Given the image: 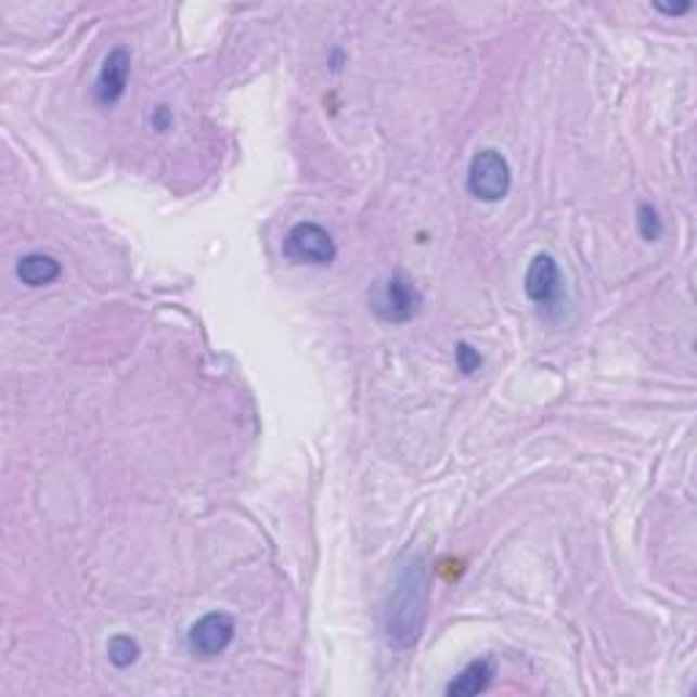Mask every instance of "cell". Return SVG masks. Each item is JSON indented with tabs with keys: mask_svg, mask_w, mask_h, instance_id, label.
I'll use <instances>...</instances> for the list:
<instances>
[{
	"mask_svg": "<svg viewBox=\"0 0 697 697\" xmlns=\"http://www.w3.org/2000/svg\"><path fill=\"white\" fill-rule=\"evenodd\" d=\"M430 605V567L423 553H409L398 569L385 603V637L392 648L406 651L423 635Z\"/></svg>",
	"mask_w": 697,
	"mask_h": 697,
	"instance_id": "obj_1",
	"label": "cell"
},
{
	"mask_svg": "<svg viewBox=\"0 0 697 697\" xmlns=\"http://www.w3.org/2000/svg\"><path fill=\"white\" fill-rule=\"evenodd\" d=\"M369 297L371 311H374L382 322L392 324L409 322V319L420 311V302H423V295L417 292V286L403 273H392L387 275V279L376 281V284L371 286Z\"/></svg>",
	"mask_w": 697,
	"mask_h": 697,
	"instance_id": "obj_2",
	"label": "cell"
},
{
	"mask_svg": "<svg viewBox=\"0 0 697 697\" xmlns=\"http://www.w3.org/2000/svg\"><path fill=\"white\" fill-rule=\"evenodd\" d=\"M466 185H469V194L477 196V199L502 202L509 194V185H513L509 162L493 147H486V151H480L472 158Z\"/></svg>",
	"mask_w": 697,
	"mask_h": 697,
	"instance_id": "obj_3",
	"label": "cell"
},
{
	"mask_svg": "<svg viewBox=\"0 0 697 697\" xmlns=\"http://www.w3.org/2000/svg\"><path fill=\"white\" fill-rule=\"evenodd\" d=\"M338 254L333 235L327 229L313 221H300L286 232L284 237V257L295 264H313L324 268Z\"/></svg>",
	"mask_w": 697,
	"mask_h": 697,
	"instance_id": "obj_4",
	"label": "cell"
},
{
	"mask_svg": "<svg viewBox=\"0 0 697 697\" xmlns=\"http://www.w3.org/2000/svg\"><path fill=\"white\" fill-rule=\"evenodd\" d=\"M235 641V619L229 614H207L191 627L189 632V651L199 659H212L229 648Z\"/></svg>",
	"mask_w": 697,
	"mask_h": 697,
	"instance_id": "obj_5",
	"label": "cell"
},
{
	"mask_svg": "<svg viewBox=\"0 0 697 697\" xmlns=\"http://www.w3.org/2000/svg\"><path fill=\"white\" fill-rule=\"evenodd\" d=\"M129 74H131V55L124 47H115L109 55L101 63L99 79H95V101L101 106L118 104L124 99L126 88H129Z\"/></svg>",
	"mask_w": 697,
	"mask_h": 697,
	"instance_id": "obj_6",
	"label": "cell"
},
{
	"mask_svg": "<svg viewBox=\"0 0 697 697\" xmlns=\"http://www.w3.org/2000/svg\"><path fill=\"white\" fill-rule=\"evenodd\" d=\"M558 292H562V273H558L556 259L540 254L529 264V273H526V295L537 306H553Z\"/></svg>",
	"mask_w": 697,
	"mask_h": 697,
	"instance_id": "obj_7",
	"label": "cell"
},
{
	"mask_svg": "<svg viewBox=\"0 0 697 697\" xmlns=\"http://www.w3.org/2000/svg\"><path fill=\"white\" fill-rule=\"evenodd\" d=\"M493 675H496V668H493L491 659H475V662L466 664V668H463L461 673L447 684V695L450 697L480 695V692H486L488 686H491Z\"/></svg>",
	"mask_w": 697,
	"mask_h": 697,
	"instance_id": "obj_8",
	"label": "cell"
},
{
	"mask_svg": "<svg viewBox=\"0 0 697 697\" xmlns=\"http://www.w3.org/2000/svg\"><path fill=\"white\" fill-rule=\"evenodd\" d=\"M17 279L28 286H47L61 279V262L50 254H28L17 262Z\"/></svg>",
	"mask_w": 697,
	"mask_h": 697,
	"instance_id": "obj_9",
	"label": "cell"
},
{
	"mask_svg": "<svg viewBox=\"0 0 697 697\" xmlns=\"http://www.w3.org/2000/svg\"><path fill=\"white\" fill-rule=\"evenodd\" d=\"M106 657H109V662L115 664V668H131V664L140 659V643L129 635H115L109 641V646H106Z\"/></svg>",
	"mask_w": 697,
	"mask_h": 697,
	"instance_id": "obj_10",
	"label": "cell"
},
{
	"mask_svg": "<svg viewBox=\"0 0 697 697\" xmlns=\"http://www.w3.org/2000/svg\"><path fill=\"white\" fill-rule=\"evenodd\" d=\"M637 229H641L643 241L648 243H657L662 237V218L651 205H641L637 210Z\"/></svg>",
	"mask_w": 697,
	"mask_h": 697,
	"instance_id": "obj_11",
	"label": "cell"
},
{
	"mask_svg": "<svg viewBox=\"0 0 697 697\" xmlns=\"http://www.w3.org/2000/svg\"><path fill=\"white\" fill-rule=\"evenodd\" d=\"M455 363H457V371H461L463 376H472L480 371L482 354L477 352L472 344H457L455 346Z\"/></svg>",
	"mask_w": 697,
	"mask_h": 697,
	"instance_id": "obj_12",
	"label": "cell"
},
{
	"mask_svg": "<svg viewBox=\"0 0 697 697\" xmlns=\"http://www.w3.org/2000/svg\"><path fill=\"white\" fill-rule=\"evenodd\" d=\"M657 9V12H664V14H684V12H689V3H681V7H654Z\"/></svg>",
	"mask_w": 697,
	"mask_h": 697,
	"instance_id": "obj_13",
	"label": "cell"
}]
</instances>
